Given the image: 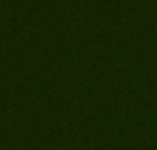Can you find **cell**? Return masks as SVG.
Listing matches in <instances>:
<instances>
[]
</instances>
